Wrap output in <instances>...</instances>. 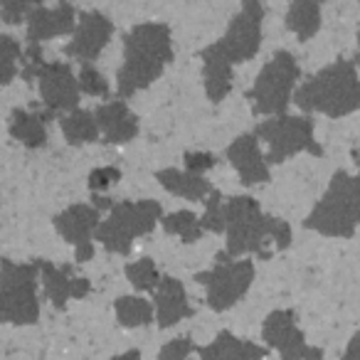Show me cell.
<instances>
[{
    "mask_svg": "<svg viewBox=\"0 0 360 360\" xmlns=\"http://www.w3.org/2000/svg\"><path fill=\"white\" fill-rule=\"evenodd\" d=\"M193 353V343L188 338H175L165 343L158 353V360H188Z\"/></svg>",
    "mask_w": 360,
    "mask_h": 360,
    "instance_id": "5b68a950",
    "label": "cell"
},
{
    "mask_svg": "<svg viewBox=\"0 0 360 360\" xmlns=\"http://www.w3.org/2000/svg\"><path fill=\"white\" fill-rule=\"evenodd\" d=\"M340 360H360V333L353 335V340L348 343V350H345Z\"/></svg>",
    "mask_w": 360,
    "mask_h": 360,
    "instance_id": "8992f818",
    "label": "cell"
},
{
    "mask_svg": "<svg viewBox=\"0 0 360 360\" xmlns=\"http://www.w3.org/2000/svg\"><path fill=\"white\" fill-rule=\"evenodd\" d=\"M301 360H326L323 358V353H321L319 348H306V353H304V358Z\"/></svg>",
    "mask_w": 360,
    "mask_h": 360,
    "instance_id": "52a82bcc",
    "label": "cell"
},
{
    "mask_svg": "<svg viewBox=\"0 0 360 360\" xmlns=\"http://www.w3.org/2000/svg\"><path fill=\"white\" fill-rule=\"evenodd\" d=\"M264 350L250 340H240L232 333H220L210 345L200 350V360H262Z\"/></svg>",
    "mask_w": 360,
    "mask_h": 360,
    "instance_id": "7a4b0ae2",
    "label": "cell"
},
{
    "mask_svg": "<svg viewBox=\"0 0 360 360\" xmlns=\"http://www.w3.org/2000/svg\"><path fill=\"white\" fill-rule=\"evenodd\" d=\"M264 340L281 353V360H301L306 353V343L301 330L294 326L291 314H274L264 323Z\"/></svg>",
    "mask_w": 360,
    "mask_h": 360,
    "instance_id": "6da1fadb",
    "label": "cell"
},
{
    "mask_svg": "<svg viewBox=\"0 0 360 360\" xmlns=\"http://www.w3.org/2000/svg\"><path fill=\"white\" fill-rule=\"evenodd\" d=\"M119 321L124 326H143L150 321V309L146 301L124 299L119 301Z\"/></svg>",
    "mask_w": 360,
    "mask_h": 360,
    "instance_id": "277c9868",
    "label": "cell"
},
{
    "mask_svg": "<svg viewBox=\"0 0 360 360\" xmlns=\"http://www.w3.org/2000/svg\"><path fill=\"white\" fill-rule=\"evenodd\" d=\"M111 360H141V353L139 350H129V353L116 355V358H111Z\"/></svg>",
    "mask_w": 360,
    "mask_h": 360,
    "instance_id": "ba28073f",
    "label": "cell"
},
{
    "mask_svg": "<svg viewBox=\"0 0 360 360\" xmlns=\"http://www.w3.org/2000/svg\"><path fill=\"white\" fill-rule=\"evenodd\" d=\"M191 314L186 304V296H183V289L178 284L170 281L163 291H160V299H158V321L160 326H173L175 321H180L183 316Z\"/></svg>",
    "mask_w": 360,
    "mask_h": 360,
    "instance_id": "3957f363",
    "label": "cell"
}]
</instances>
